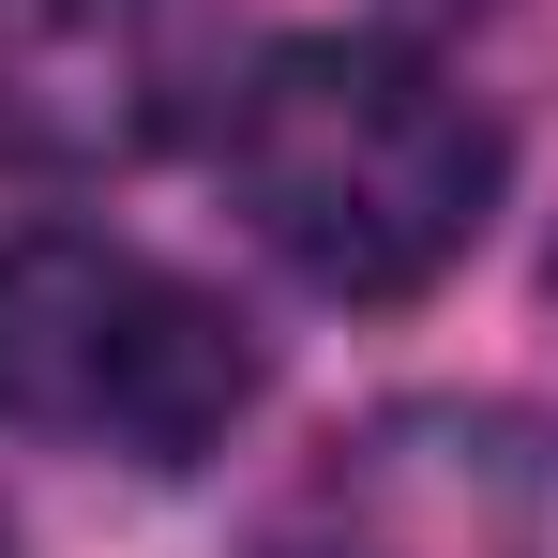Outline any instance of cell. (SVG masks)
Segmentation results:
<instances>
[{
  "label": "cell",
  "instance_id": "obj_1",
  "mask_svg": "<svg viewBox=\"0 0 558 558\" xmlns=\"http://www.w3.org/2000/svg\"><path fill=\"white\" fill-rule=\"evenodd\" d=\"M227 211L317 302H423L513 182L498 121L392 31H287L211 106Z\"/></svg>",
  "mask_w": 558,
  "mask_h": 558
},
{
  "label": "cell",
  "instance_id": "obj_2",
  "mask_svg": "<svg viewBox=\"0 0 558 558\" xmlns=\"http://www.w3.org/2000/svg\"><path fill=\"white\" fill-rule=\"evenodd\" d=\"M257 408V332L227 287L106 227H0V438L196 468Z\"/></svg>",
  "mask_w": 558,
  "mask_h": 558
},
{
  "label": "cell",
  "instance_id": "obj_3",
  "mask_svg": "<svg viewBox=\"0 0 558 558\" xmlns=\"http://www.w3.org/2000/svg\"><path fill=\"white\" fill-rule=\"evenodd\" d=\"M302 558H558V408L408 392L302 483Z\"/></svg>",
  "mask_w": 558,
  "mask_h": 558
},
{
  "label": "cell",
  "instance_id": "obj_4",
  "mask_svg": "<svg viewBox=\"0 0 558 558\" xmlns=\"http://www.w3.org/2000/svg\"><path fill=\"white\" fill-rule=\"evenodd\" d=\"M227 0H0V182H92L227 106Z\"/></svg>",
  "mask_w": 558,
  "mask_h": 558
},
{
  "label": "cell",
  "instance_id": "obj_5",
  "mask_svg": "<svg viewBox=\"0 0 558 558\" xmlns=\"http://www.w3.org/2000/svg\"><path fill=\"white\" fill-rule=\"evenodd\" d=\"M0 558H15V529H0Z\"/></svg>",
  "mask_w": 558,
  "mask_h": 558
}]
</instances>
